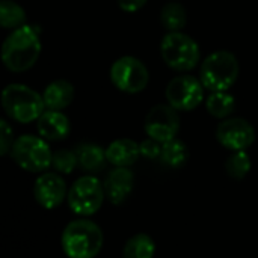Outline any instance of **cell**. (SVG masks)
Wrapping results in <instances>:
<instances>
[{"label":"cell","mask_w":258,"mask_h":258,"mask_svg":"<svg viewBox=\"0 0 258 258\" xmlns=\"http://www.w3.org/2000/svg\"><path fill=\"white\" fill-rule=\"evenodd\" d=\"M145 132L148 138L159 142H166L177 138L180 130V115L175 107L168 104H157L151 107L145 118Z\"/></svg>","instance_id":"10"},{"label":"cell","mask_w":258,"mask_h":258,"mask_svg":"<svg viewBox=\"0 0 258 258\" xmlns=\"http://www.w3.org/2000/svg\"><path fill=\"white\" fill-rule=\"evenodd\" d=\"M41 48L38 27L24 23L6 36L2 45V60L9 71L23 73L36 63Z\"/></svg>","instance_id":"1"},{"label":"cell","mask_w":258,"mask_h":258,"mask_svg":"<svg viewBox=\"0 0 258 258\" xmlns=\"http://www.w3.org/2000/svg\"><path fill=\"white\" fill-rule=\"evenodd\" d=\"M135 177L133 172L125 166H115V169L107 175L104 181V192L106 198L115 204H122L133 190Z\"/></svg>","instance_id":"13"},{"label":"cell","mask_w":258,"mask_h":258,"mask_svg":"<svg viewBox=\"0 0 258 258\" xmlns=\"http://www.w3.org/2000/svg\"><path fill=\"white\" fill-rule=\"evenodd\" d=\"M216 138L222 147L231 151L248 150L255 141L254 127L243 118H225L216 130Z\"/></svg>","instance_id":"11"},{"label":"cell","mask_w":258,"mask_h":258,"mask_svg":"<svg viewBox=\"0 0 258 258\" xmlns=\"http://www.w3.org/2000/svg\"><path fill=\"white\" fill-rule=\"evenodd\" d=\"M160 21L168 32L181 30L187 23V12L178 2H169L162 8Z\"/></svg>","instance_id":"20"},{"label":"cell","mask_w":258,"mask_h":258,"mask_svg":"<svg viewBox=\"0 0 258 258\" xmlns=\"http://www.w3.org/2000/svg\"><path fill=\"white\" fill-rule=\"evenodd\" d=\"M107 162L113 166L130 168L135 165L141 156L139 144L132 139H116L106 150Z\"/></svg>","instance_id":"15"},{"label":"cell","mask_w":258,"mask_h":258,"mask_svg":"<svg viewBox=\"0 0 258 258\" xmlns=\"http://www.w3.org/2000/svg\"><path fill=\"white\" fill-rule=\"evenodd\" d=\"M159 159L169 168H181L189 160V148L183 141L174 138L162 144V153Z\"/></svg>","instance_id":"18"},{"label":"cell","mask_w":258,"mask_h":258,"mask_svg":"<svg viewBox=\"0 0 258 258\" xmlns=\"http://www.w3.org/2000/svg\"><path fill=\"white\" fill-rule=\"evenodd\" d=\"M166 100L178 112L197 109L204 100V85L194 76L183 74L174 77L166 86Z\"/></svg>","instance_id":"9"},{"label":"cell","mask_w":258,"mask_h":258,"mask_svg":"<svg viewBox=\"0 0 258 258\" xmlns=\"http://www.w3.org/2000/svg\"><path fill=\"white\" fill-rule=\"evenodd\" d=\"M147 2L148 0H118V5L124 12H136L142 9Z\"/></svg>","instance_id":"27"},{"label":"cell","mask_w":258,"mask_h":258,"mask_svg":"<svg viewBox=\"0 0 258 258\" xmlns=\"http://www.w3.org/2000/svg\"><path fill=\"white\" fill-rule=\"evenodd\" d=\"M77 154V163L80 169L95 174L101 171L107 162L106 150H103L100 145L95 144H82L76 148Z\"/></svg>","instance_id":"17"},{"label":"cell","mask_w":258,"mask_h":258,"mask_svg":"<svg viewBox=\"0 0 258 258\" xmlns=\"http://www.w3.org/2000/svg\"><path fill=\"white\" fill-rule=\"evenodd\" d=\"M36 125L39 136L45 141H62L71 132L70 119L60 110H44V113L36 119Z\"/></svg>","instance_id":"14"},{"label":"cell","mask_w":258,"mask_h":258,"mask_svg":"<svg viewBox=\"0 0 258 258\" xmlns=\"http://www.w3.org/2000/svg\"><path fill=\"white\" fill-rule=\"evenodd\" d=\"M139 148H141V156L150 159V160H154V159H159L160 157V153H162V142L150 138V139H145L144 142L139 144Z\"/></svg>","instance_id":"26"},{"label":"cell","mask_w":258,"mask_h":258,"mask_svg":"<svg viewBox=\"0 0 258 258\" xmlns=\"http://www.w3.org/2000/svg\"><path fill=\"white\" fill-rule=\"evenodd\" d=\"M11 156L21 169L29 172H44L51 166L53 153L42 136L36 138L33 135H23L14 141Z\"/></svg>","instance_id":"6"},{"label":"cell","mask_w":258,"mask_h":258,"mask_svg":"<svg viewBox=\"0 0 258 258\" xmlns=\"http://www.w3.org/2000/svg\"><path fill=\"white\" fill-rule=\"evenodd\" d=\"M110 80L116 89L125 94L142 92L150 80L148 68L133 56H122L110 67Z\"/></svg>","instance_id":"8"},{"label":"cell","mask_w":258,"mask_h":258,"mask_svg":"<svg viewBox=\"0 0 258 258\" xmlns=\"http://www.w3.org/2000/svg\"><path fill=\"white\" fill-rule=\"evenodd\" d=\"M51 166L57 172H60V174H71L74 171V168L79 166L76 151H71V150H57L56 153H53Z\"/></svg>","instance_id":"24"},{"label":"cell","mask_w":258,"mask_h":258,"mask_svg":"<svg viewBox=\"0 0 258 258\" xmlns=\"http://www.w3.org/2000/svg\"><path fill=\"white\" fill-rule=\"evenodd\" d=\"M33 195L36 203L45 210H53L62 204L67 194L65 180L56 172L41 174L33 186Z\"/></svg>","instance_id":"12"},{"label":"cell","mask_w":258,"mask_h":258,"mask_svg":"<svg viewBox=\"0 0 258 258\" xmlns=\"http://www.w3.org/2000/svg\"><path fill=\"white\" fill-rule=\"evenodd\" d=\"M12 145H14L12 128L9 127L6 119H2L0 121V154L6 156L8 153H11Z\"/></svg>","instance_id":"25"},{"label":"cell","mask_w":258,"mask_h":258,"mask_svg":"<svg viewBox=\"0 0 258 258\" xmlns=\"http://www.w3.org/2000/svg\"><path fill=\"white\" fill-rule=\"evenodd\" d=\"M225 171L234 180L245 178L251 171V157H249V154L245 150L233 151V154L228 157V160L225 163Z\"/></svg>","instance_id":"23"},{"label":"cell","mask_w":258,"mask_h":258,"mask_svg":"<svg viewBox=\"0 0 258 258\" xmlns=\"http://www.w3.org/2000/svg\"><path fill=\"white\" fill-rule=\"evenodd\" d=\"M26 23V11L12 0L0 2V26L3 29H17Z\"/></svg>","instance_id":"22"},{"label":"cell","mask_w":258,"mask_h":258,"mask_svg":"<svg viewBox=\"0 0 258 258\" xmlns=\"http://www.w3.org/2000/svg\"><path fill=\"white\" fill-rule=\"evenodd\" d=\"M2 106L9 118L21 124L36 121L47 109L42 95L21 83L5 86L2 92Z\"/></svg>","instance_id":"3"},{"label":"cell","mask_w":258,"mask_h":258,"mask_svg":"<svg viewBox=\"0 0 258 258\" xmlns=\"http://www.w3.org/2000/svg\"><path fill=\"white\" fill-rule=\"evenodd\" d=\"M240 65L237 57L227 50L210 53L200 71V80L210 92L230 89L239 77Z\"/></svg>","instance_id":"4"},{"label":"cell","mask_w":258,"mask_h":258,"mask_svg":"<svg viewBox=\"0 0 258 258\" xmlns=\"http://www.w3.org/2000/svg\"><path fill=\"white\" fill-rule=\"evenodd\" d=\"M206 107L209 113L218 119L228 118L236 109V100L227 91H215L206 100Z\"/></svg>","instance_id":"19"},{"label":"cell","mask_w":258,"mask_h":258,"mask_svg":"<svg viewBox=\"0 0 258 258\" xmlns=\"http://www.w3.org/2000/svg\"><path fill=\"white\" fill-rule=\"evenodd\" d=\"M104 243L101 228L88 219H77L70 222L60 239L62 249L70 258L95 257Z\"/></svg>","instance_id":"2"},{"label":"cell","mask_w":258,"mask_h":258,"mask_svg":"<svg viewBox=\"0 0 258 258\" xmlns=\"http://www.w3.org/2000/svg\"><path fill=\"white\" fill-rule=\"evenodd\" d=\"M68 206L79 216H91L97 213L106 198L104 184L94 175L77 178L68 190Z\"/></svg>","instance_id":"7"},{"label":"cell","mask_w":258,"mask_h":258,"mask_svg":"<svg viewBox=\"0 0 258 258\" xmlns=\"http://www.w3.org/2000/svg\"><path fill=\"white\" fill-rule=\"evenodd\" d=\"M156 252L154 240L144 233H139L127 240L124 245L125 258H151Z\"/></svg>","instance_id":"21"},{"label":"cell","mask_w":258,"mask_h":258,"mask_svg":"<svg viewBox=\"0 0 258 258\" xmlns=\"http://www.w3.org/2000/svg\"><path fill=\"white\" fill-rule=\"evenodd\" d=\"M42 98L47 109L63 110L74 100V86L65 79L54 80L44 89Z\"/></svg>","instance_id":"16"},{"label":"cell","mask_w":258,"mask_h":258,"mask_svg":"<svg viewBox=\"0 0 258 258\" xmlns=\"http://www.w3.org/2000/svg\"><path fill=\"white\" fill-rule=\"evenodd\" d=\"M160 54L165 63L177 71H190L201 59V51L197 41L181 30L168 32L163 36Z\"/></svg>","instance_id":"5"}]
</instances>
